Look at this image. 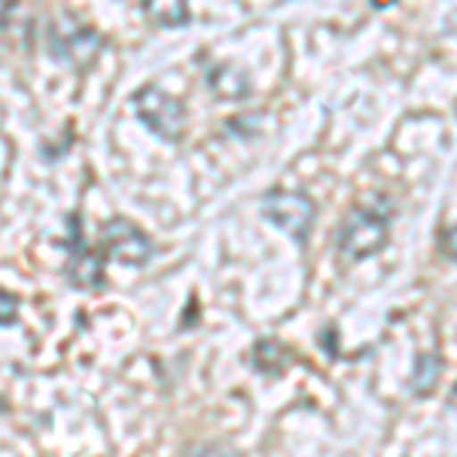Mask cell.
Returning a JSON list of instances; mask_svg holds the SVG:
<instances>
[{
	"instance_id": "cell-1",
	"label": "cell",
	"mask_w": 457,
	"mask_h": 457,
	"mask_svg": "<svg viewBox=\"0 0 457 457\" xmlns=\"http://www.w3.org/2000/svg\"><path fill=\"white\" fill-rule=\"evenodd\" d=\"M390 235V211L385 202H363L353 204L338 228V250L345 260H370L387 245Z\"/></svg>"
},
{
	"instance_id": "cell-2",
	"label": "cell",
	"mask_w": 457,
	"mask_h": 457,
	"mask_svg": "<svg viewBox=\"0 0 457 457\" xmlns=\"http://www.w3.org/2000/svg\"><path fill=\"white\" fill-rule=\"evenodd\" d=\"M104 46V37L95 31L92 25L79 21L71 10H62L49 19L46 25V49L55 62L68 64V68L83 71L95 62L98 49Z\"/></svg>"
},
{
	"instance_id": "cell-3",
	"label": "cell",
	"mask_w": 457,
	"mask_h": 457,
	"mask_svg": "<svg viewBox=\"0 0 457 457\" xmlns=\"http://www.w3.org/2000/svg\"><path fill=\"white\" fill-rule=\"evenodd\" d=\"M135 113L162 141H180L187 131V107L159 86H144L135 95Z\"/></svg>"
},
{
	"instance_id": "cell-4",
	"label": "cell",
	"mask_w": 457,
	"mask_h": 457,
	"mask_svg": "<svg viewBox=\"0 0 457 457\" xmlns=\"http://www.w3.org/2000/svg\"><path fill=\"white\" fill-rule=\"evenodd\" d=\"M64 278L77 290H101L104 287V256L86 241L79 213L68 217V269H64Z\"/></svg>"
},
{
	"instance_id": "cell-5",
	"label": "cell",
	"mask_w": 457,
	"mask_h": 457,
	"mask_svg": "<svg viewBox=\"0 0 457 457\" xmlns=\"http://www.w3.org/2000/svg\"><path fill=\"white\" fill-rule=\"evenodd\" d=\"M98 250L104 260H116L122 265H146L156 253V245L146 232H141L131 220L113 217L101 226Z\"/></svg>"
},
{
	"instance_id": "cell-6",
	"label": "cell",
	"mask_w": 457,
	"mask_h": 457,
	"mask_svg": "<svg viewBox=\"0 0 457 457\" xmlns=\"http://www.w3.org/2000/svg\"><path fill=\"white\" fill-rule=\"evenodd\" d=\"M262 217L278 228H284L287 235H293L296 241H305L308 232L314 226L317 208L312 198L302 193H287V189H271L262 198Z\"/></svg>"
},
{
	"instance_id": "cell-7",
	"label": "cell",
	"mask_w": 457,
	"mask_h": 457,
	"mask_svg": "<svg viewBox=\"0 0 457 457\" xmlns=\"http://www.w3.org/2000/svg\"><path fill=\"white\" fill-rule=\"evenodd\" d=\"M208 83L213 92L220 95L223 101H235V98H245L247 95V77L241 71H235V68H228V77H223V68H213L211 71V77H208Z\"/></svg>"
},
{
	"instance_id": "cell-8",
	"label": "cell",
	"mask_w": 457,
	"mask_h": 457,
	"mask_svg": "<svg viewBox=\"0 0 457 457\" xmlns=\"http://www.w3.org/2000/svg\"><path fill=\"white\" fill-rule=\"evenodd\" d=\"M144 16L150 21H156L159 28H180L193 19L187 10V4H153V0L144 4Z\"/></svg>"
},
{
	"instance_id": "cell-9",
	"label": "cell",
	"mask_w": 457,
	"mask_h": 457,
	"mask_svg": "<svg viewBox=\"0 0 457 457\" xmlns=\"http://www.w3.org/2000/svg\"><path fill=\"white\" fill-rule=\"evenodd\" d=\"M439 366H442V360L436 353H421V357H418V366H415V372H411V387H415L418 396H427L436 387Z\"/></svg>"
},
{
	"instance_id": "cell-10",
	"label": "cell",
	"mask_w": 457,
	"mask_h": 457,
	"mask_svg": "<svg viewBox=\"0 0 457 457\" xmlns=\"http://www.w3.org/2000/svg\"><path fill=\"white\" fill-rule=\"evenodd\" d=\"M19 317V296L0 287V327H12Z\"/></svg>"
},
{
	"instance_id": "cell-11",
	"label": "cell",
	"mask_w": 457,
	"mask_h": 457,
	"mask_svg": "<svg viewBox=\"0 0 457 457\" xmlns=\"http://www.w3.org/2000/svg\"><path fill=\"white\" fill-rule=\"evenodd\" d=\"M180 457H235V452L228 445H220V442H204V445H195L189 452H183Z\"/></svg>"
},
{
	"instance_id": "cell-12",
	"label": "cell",
	"mask_w": 457,
	"mask_h": 457,
	"mask_svg": "<svg viewBox=\"0 0 457 457\" xmlns=\"http://www.w3.org/2000/svg\"><path fill=\"white\" fill-rule=\"evenodd\" d=\"M439 247L448 260H457V226H448L445 232L439 235Z\"/></svg>"
},
{
	"instance_id": "cell-13",
	"label": "cell",
	"mask_w": 457,
	"mask_h": 457,
	"mask_svg": "<svg viewBox=\"0 0 457 457\" xmlns=\"http://www.w3.org/2000/svg\"><path fill=\"white\" fill-rule=\"evenodd\" d=\"M12 12H16V4H0V31L6 28V21H10Z\"/></svg>"
},
{
	"instance_id": "cell-14",
	"label": "cell",
	"mask_w": 457,
	"mask_h": 457,
	"mask_svg": "<svg viewBox=\"0 0 457 457\" xmlns=\"http://www.w3.org/2000/svg\"><path fill=\"white\" fill-rule=\"evenodd\" d=\"M448 405L457 411V381H454V387H452V396H448Z\"/></svg>"
},
{
	"instance_id": "cell-15",
	"label": "cell",
	"mask_w": 457,
	"mask_h": 457,
	"mask_svg": "<svg viewBox=\"0 0 457 457\" xmlns=\"http://www.w3.org/2000/svg\"><path fill=\"white\" fill-rule=\"evenodd\" d=\"M4 411H6V400L0 396V415H4Z\"/></svg>"
}]
</instances>
